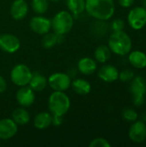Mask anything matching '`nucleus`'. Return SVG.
<instances>
[{
  "label": "nucleus",
  "mask_w": 146,
  "mask_h": 147,
  "mask_svg": "<svg viewBox=\"0 0 146 147\" xmlns=\"http://www.w3.org/2000/svg\"><path fill=\"white\" fill-rule=\"evenodd\" d=\"M85 10L99 21H107L114 15L115 3L114 0H85Z\"/></svg>",
  "instance_id": "obj_1"
},
{
  "label": "nucleus",
  "mask_w": 146,
  "mask_h": 147,
  "mask_svg": "<svg viewBox=\"0 0 146 147\" xmlns=\"http://www.w3.org/2000/svg\"><path fill=\"white\" fill-rule=\"evenodd\" d=\"M108 46L112 53L119 56L127 55L133 47L132 39L128 34L121 31H113L110 34Z\"/></svg>",
  "instance_id": "obj_2"
},
{
  "label": "nucleus",
  "mask_w": 146,
  "mask_h": 147,
  "mask_svg": "<svg viewBox=\"0 0 146 147\" xmlns=\"http://www.w3.org/2000/svg\"><path fill=\"white\" fill-rule=\"evenodd\" d=\"M71 108L70 97L65 91L52 92L48 98V109L52 115L64 116Z\"/></svg>",
  "instance_id": "obj_3"
},
{
  "label": "nucleus",
  "mask_w": 146,
  "mask_h": 147,
  "mask_svg": "<svg viewBox=\"0 0 146 147\" xmlns=\"http://www.w3.org/2000/svg\"><path fill=\"white\" fill-rule=\"evenodd\" d=\"M51 28L58 35H65L71 31L74 25V18L70 11L61 10L51 20Z\"/></svg>",
  "instance_id": "obj_4"
},
{
  "label": "nucleus",
  "mask_w": 146,
  "mask_h": 147,
  "mask_svg": "<svg viewBox=\"0 0 146 147\" xmlns=\"http://www.w3.org/2000/svg\"><path fill=\"white\" fill-rule=\"evenodd\" d=\"M130 92L132 95L133 103L140 107L145 102L146 96V80L142 76H136L133 78L130 85Z\"/></svg>",
  "instance_id": "obj_5"
},
{
  "label": "nucleus",
  "mask_w": 146,
  "mask_h": 147,
  "mask_svg": "<svg viewBox=\"0 0 146 147\" xmlns=\"http://www.w3.org/2000/svg\"><path fill=\"white\" fill-rule=\"evenodd\" d=\"M32 75V71L27 65L18 64L12 68L10 71V79L15 85L22 87L28 85Z\"/></svg>",
  "instance_id": "obj_6"
},
{
  "label": "nucleus",
  "mask_w": 146,
  "mask_h": 147,
  "mask_svg": "<svg viewBox=\"0 0 146 147\" xmlns=\"http://www.w3.org/2000/svg\"><path fill=\"white\" fill-rule=\"evenodd\" d=\"M127 22L133 29H142L146 25V8L142 6L133 8L127 15Z\"/></svg>",
  "instance_id": "obj_7"
},
{
  "label": "nucleus",
  "mask_w": 146,
  "mask_h": 147,
  "mask_svg": "<svg viewBox=\"0 0 146 147\" xmlns=\"http://www.w3.org/2000/svg\"><path fill=\"white\" fill-rule=\"evenodd\" d=\"M49 86L56 91H65L67 90L71 84V77L67 73L55 72L47 78Z\"/></svg>",
  "instance_id": "obj_8"
},
{
  "label": "nucleus",
  "mask_w": 146,
  "mask_h": 147,
  "mask_svg": "<svg viewBox=\"0 0 146 147\" xmlns=\"http://www.w3.org/2000/svg\"><path fill=\"white\" fill-rule=\"evenodd\" d=\"M21 47V41L12 34H0V49L7 53H15Z\"/></svg>",
  "instance_id": "obj_9"
},
{
  "label": "nucleus",
  "mask_w": 146,
  "mask_h": 147,
  "mask_svg": "<svg viewBox=\"0 0 146 147\" xmlns=\"http://www.w3.org/2000/svg\"><path fill=\"white\" fill-rule=\"evenodd\" d=\"M128 136L133 143H143L146 140L145 123L143 121H135L129 128Z\"/></svg>",
  "instance_id": "obj_10"
},
{
  "label": "nucleus",
  "mask_w": 146,
  "mask_h": 147,
  "mask_svg": "<svg viewBox=\"0 0 146 147\" xmlns=\"http://www.w3.org/2000/svg\"><path fill=\"white\" fill-rule=\"evenodd\" d=\"M51 20L42 16H34L30 19L29 27L31 30L40 35H43L48 33L51 29Z\"/></svg>",
  "instance_id": "obj_11"
},
{
  "label": "nucleus",
  "mask_w": 146,
  "mask_h": 147,
  "mask_svg": "<svg viewBox=\"0 0 146 147\" xmlns=\"http://www.w3.org/2000/svg\"><path fill=\"white\" fill-rule=\"evenodd\" d=\"M18 104L23 108H28L34 104L35 101L34 91L29 86H22L17 90L15 95Z\"/></svg>",
  "instance_id": "obj_12"
},
{
  "label": "nucleus",
  "mask_w": 146,
  "mask_h": 147,
  "mask_svg": "<svg viewBox=\"0 0 146 147\" xmlns=\"http://www.w3.org/2000/svg\"><path fill=\"white\" fill-rule=\"evenodd\" d=\"M17 131V124L12 119L4 118L0 120V140H9L16 134Z\"/></svg>",
  "instance_id": "obj_13"
},
{
  "label": "nucleus",
  "mask_w": 146,
  "mask_h": 147,
  "mask_svg": "<svg viewBox=\"0 0 146 147\" xmlns=\"http://www.w3.org/2000/svg\"><path fill=\"white\" fill-rule=\"evenodd\" d=\"M28 13V4L26 0H15L10 6V16L15 20L24 19Z\"/></svg>",
  "instance_id": "obj_14"
},
{
  "label": "nucleus",
  "mask_w": 146,
  "mask_h": 147,
  "mask_svg": "<svg viewBox=\"0 0 146 147\" xmlns=\"http://www.w3.org/2000/svg\"><path fill=\"white\" fill-rule=\"evenodd\" d=\"M119 70L112 65H104L98 71V78L106 83H113L119 79Z\"/></svg>",
  "instance_id": "obj_15"
},
{
  "label": "nucleus",
  "mask_w": 146,
  "mask_h": 147,
  "mask_svg": "<svg viewBox=\"0 0 146 147\" xmlns=\"http://www.w3.org/2000/svg\"><path fill=\"white\" fill-rule=\"evenodd\" d=\"M77 69L83 75H91L97 69V62L92 58H82L77 63Z\"/></svg>",
  "instance_id": "obj_16"
},
{
  "label": "nucleus",
  "mask_w": 146,
  "mask_h": 147,
  "mask_svg": "<svg viewBox=\"0 0 146 147\" xmlns=\"http://www.w3.org/2000/svg\"><path fill=\"white\" fill-rule=\"evenodd\" d=\"M129 63L136 69H144L146 67V54L139 50L132 51L128 53Z\"/></svg>",
  "instance_id": "obj_17"
},
{
  "label": "nucleus",
  "mask_w": 146,
  "mask_h": 147,
  "mask_svg": "<svg viewBox=\"0 0 146 147\" xmlns=\"http://www.w3.org/2000/svg\"><path fill=\"white\" fill-rule=\"evenodd\" d=\"M52 114L48 112H40L34 118V126L39 130H44L52 125Z\"/></svg>",
  "instance_id": "obj_18"
},
{
  "label": "nucleus",
  "mask_w": 146,
  "mask_h": 147,
  "mask_svg": "<svg viewBox=\"0 0 146 147\" xmlns=\"http://www.w3.org/2000/svg\"><path fill=\"white\" fill-rule=\"evenodd\" d=\"M47 84H48L47 78L39 72L33 73L32 78L30 79V82L28 84L29 87L34 92L42 91L43 90H45V88L47 86Z\"/></svg>",
  "instance_id": "obj_19"
},
{
  "label": "nucleus",
  "mask_w": 146,
  "mask_h": 147,
  "mask_svg": "<svg viewBox=\"0 0 146 147\" xmlns=\"http://www.w3.org/2000/svg\"><path fill=\"white\" fill-rule=\"evenodd\" d=\"M71 86L72 90L78 95L85 96L88 95L91 91V84L89 81L83 79V78H76L74 79Z\"/></svg>",
  "instance_id": "obj_20"
},
{
  "label": "nucleus",
  "mask_w": 146,
  "mask_h": 147,
  "mask_svg": "<svg viewBox=\"0 0 146 147\" xmlns=\"http://www.w3.org/2000/svg\"><path fill=\"white\" fill-rule=\"evenodd\" d=\"M11 119L17 124V126L18 125L24 126L29 122L30 115H29L28 112L25 109H23V107H22V108H18L13 111Z\"/></svg>",
  "instance_id": "obj_21"
},
{
  "label": "nucleus",
  "mask_w": 146,
  "mask_h": 147,
  "mask_svg": "<svg viewBox=\"0 0 146 147\" xmlns=\"http://www.w3.org/2000/svg\"><path fill=\"white\" fill-rule=\"evenodd\" d=\"M94 57L96 62L101 64L106 63L111 57V50L109 49L108 46L106 45H100L98 46L94 53Z\"/></svg>",
  "instance_id": "obj_22"
},
{
  "label": "nucleus",
  "mask_w": 146,
  "mask_h": 147,
  "mask_svg": "<svg viewBox=\"0 0 146 147\" xmlns=\"http://www.w3.org/2000/svg\"><path fill=\"white\" fill-rule=\"evenodd\" d=\"M65 2L73 16H78L85 10V0H66Z\"/></svg>",
  "instance_id": "obj_23"
},
{
  "label": "nucleus",
  "mask_w": 146,
  "mask_h": 147,
  "mask_svg": "<svg viewBox=\"0 0 146 147\" xmlns=\"http://www.w3.org/2000/svg\"><path fill=\"white\" fill-rule=\"evenodd\" d=\"M57 44H59V35L57 34L53 33H46L43 34L42 40H41V45L46 49H50L55 47Z\"/></svg>",
  "instance_id": "obj_24"
},
{
  "label": "nucleus",
  "mask_w": 146,
  "mask_h": 147,
  "mask_svg": "<svg viewBox=\"0 0 146 147\" xmlns=\"http://www.w3.org/2000/svg\"><path fill=\"white\" fill-rule=\"evenodd\" d=\"M31 7L34 13L38 15L45 14L49 8L48 0H32Z\"/></svg>",
  "instance_id": "obj_25"
},
{
  "label": "nucleus",
  "mask_w": 146,
  "mask_h": 147,
  "mask_svg": "<svg viewBox=\"0 0 146 147\" xmlns=\"http://www.w3.org/2000/svg\"><path fill=\"white\" fill-rule=\"evenodd\" d=\"M122 117H123V119L126 121L134 122L135 121L138 120L139 115H138V113L134 109H130V108H127V109H125L122 111Z\"/></svg>",
  "instance_id": "obj_26"
},
{
  "label": "nucleus",
  "mask_w": 146,
  "mask_h": 147,
  "mask_svg": "<svg viewBox=\"0 0 146 147\" xmlns=\"http://www.w3.org/2000/svg\"><path fill=\"white\" fill-rule=\"evenodd\" d=\"M134 77H135V73L131 69H124L120 72H119V79L122 82L132 81Z\"/></svg>",
  "instance_id": "obj_27"
},
{
  "label": "nucleus",
  "mask_w": 146,
  "mask_h": 147,
  "mask_svg": "<svg viewBox=\"0 0 146 147\" xmlns=\"http://www.w3.org/2000/svg\"><path fill=\"white\" fill-rule=\"evenodd\" d=\"M89 147H111V144L104 138H96L90 143Z\"/></svg>",
  "instance_id": "obj_28"
},
{
  "label": "nucleus",
  "mask_w": 146,
  "mask_h": 147,
  "mask_svg": "<svg viewBox=\"0 0 146 147\" xmlns=\"http://www.w3.org/2000/svg\"><path fill=\"white\" fill-rule=\"evenodd\" d=\"M125 28V22L121 19H115L111 23V28L113 31H121Z\"/></svg>",
  "instance_id": "obj_29"
},
{
  "label": "nucleus",
  "mask_w": 146,
  "mask_h": 147,
  "mask_svg": "<svg viewBox=\"0 0 146 147\" xmlns=\"http://www.w3.org/2000/svg\"><path fill=\"white\" fill-rule=\"evenodd\" d=\"M63 116H59V115H52V124L55 127H59L62 123H63V120H62Z\"/></svg>",
  "instance_id": "obj_30"
},
{
  "label": "nucleus",
  "mask_w": 146,
  "mask_h": 147,
  "mask_svg": "<svg viewBox=\"0 0 146 147\" xmlns=\"http://www.w3.org/2000/svg\"><path fill=\"white\" fill-rule=\"evenodd\" d=\"M118 2H119V4L121 7H123V8H129V7H131L134 3L135 0H118Z\"/></svg>",
  "instance_id": "obj_31"
},
{
  "label": "nucleus",
  "mask_w": 146,
  "mask_h": 147,
  "mask_svg": "<svg viewBox=\"0 0 146 147\" xmlns=\"http://www.w3.org/2000/svg\"><path fill=\"white\" fill-rule=\"evenodd\" d=\"M7 90V82L5 78L0 75V94L5 92Z\"/></svg>",
  "instance_id": "obj_32"
},
{
  "label": "nucleus",
  "mask_w": 146,
  "mask_h": 147,
  "mask_svg": "<svg viewBox=\"0 0 146 147\" xmlns=\"http://www.w3.org/2000/svg\"><path fill=\"white\" fill-rule=\"evenodd\" d=\"M50 2H53V3H58V2H60L61 0H48Z\"/></svg>",
  "instance_id": "obj_33"
},
{
  "label": "nucleus",
  "mask_w": 146,
  "mask_h": 147,
  "mask_svg": "<svg viewBox=\"0 0 146 147\" xmlns=\"http://www.w3.org/2000/svg\"><path fill=\"white\" fill-rule=\"evenodd\" d=\"M142 2H143V5H144V7L146 8V0H142Z\"/></svg>",
  "instance_id": "obj_34"
}]
</instances>
